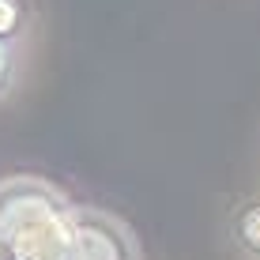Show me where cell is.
<instances>
[{"instance_id": "cell-3", "label": "cell", "mask_w": 260, "mask_h": 260, "mask_svg": "<svg viewBox=\"0 0 260 260\" xmlns=\"http://www.w3.org/2000/svg\"><path fill=\"white\" fill-rule=\"evenodd\" d=\"M230 230H234V241L245 249L249 256L260 260V204H245V208L234 211L230 219Z\"/></svg>"}, {"instance_id": "cell-2", "label": "cell", "mask_w": 260, "mask_h": 260, "mask_svg": "<svg viewBox=\"0 0 260 260\" xmlns=\"http://www.w3.org/2000/svg\"><path fill=\"white\" fill-rule=\"evenodd\" d=\"M72 260H140L136 238L113 215L72 208Z\"/></svg>"}, {"instance_id": "cell-5", "label": "cell", "mask_w": 260, "mask_h": 260, "mask_svg": "<svg viewBox=\"0 0 260 260\" xmlns=\"http://www.w3.org/2000/svg\"><path fill=\"white\" fill-rule=\"evenodd\" d=\"M19 79V42H0V98Z\"/></svg>"}, {"instance_id": "cell-1", "label": "cell", "mask_w": 260, "mask_h": 260, "mask_svg": "<svg viewBox=\"0 0 260 260\" xmlns=\"http://www.w3.org/2000/svg\"><path fill=\"white\" fill-rule=\"evenodd\" d=\"M0 245L15 260H72V208L34 181L0 189Z\"/></svg>"}, {"instance_id": "cell-4", "label": "cell", "mask_w": 260, "mask_h": 260, "mask_svg": "<svg viewBox=\"0 0 260 260\" xmlns=\"http://www.w3.org/2000/svg\"><path fill=\"white\" fill-rule=\"evenodd\" d=\"M30 23L26 0H0V42H19Z\"/></svg>"}]
</instances>
